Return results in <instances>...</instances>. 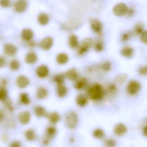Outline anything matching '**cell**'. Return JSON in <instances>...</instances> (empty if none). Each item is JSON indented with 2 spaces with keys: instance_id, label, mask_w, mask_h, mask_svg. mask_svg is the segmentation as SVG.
<instances>
[{
  "instance_id": "37",
  "label": "cell",
  "mask_w": 147,
  "mask_h": 147,
  "mask_svg": "<svg viewBox=\"0 0 147 147\" xmlns=\"http://www.w3.org/2000/svg\"><path fill=\"white\" fill-rule=\"evenodd\" d=\"M105 144L107 147H115L116 145V142L113 139H108L105 142Z\"/></svg>"
},
{
  "instance_id": "2",
  "label": "cell",
  "mask_w": 147,
  "mask_h": 147,
  "mask_svg": "<svg viewBox=\"0 0 147 147\" xmlns=\"http://www.w3.org/2000/svg\"><path fill=\"white\" fill-rule=\"evenodd\" d=\"M93 45V40L91 38H86L83 40L78 46V54L82 56L88 52Z\"/></svg>"
},
{
  "instance_id": "43",
  "label": "cell",
  "mask_w": 147,
  "mask_h": 147,
  "mask_svg": "<svg viewBox=\"0 0 147 147\" xmlns=\"http://www.w3.org/2000/svg\"><path fill=\"white\" fill-rule=\"evenodd\" d=\"M143 32V28L141 26H137L136 28V32L138 34H141Z\"/></svg>"
},
{
  "instance_id": "25",
  "label": "cell",
  "mask_w": 147,
  "mask_h": 147,
  "mask_svg": "<svg viewBox=\"0 0 147 147\" xmlns=\"http://www.w3.org/2000/svg\"><path fill=\"white\" fill-rule=\"evenodd\" d=\"M69 60V56L66 53H59L57 57V62L60 65L66 64Z\"/></svg>"
},
{
  "instance_id": "20",
  "label": "cell",
  "mask_w": 147,
  "mask_h": 147,
  "mask_svg": "<svg viewBox=\"0 0 147 147\" xmlns=\"http://www.w3.org/2000/svg\"><path fill=\"white\" fill-rule=\"evenodd\" d=\"M57 129L53 126H50L47 128L45 137L51 140L57 134Z\"/></svg>"
},
{
  "instance_id": "18",
  "label": "cell",
  "mask_w": 147,
  "mask_h": 147,
  "mask_svg": "<svg viewBox=\"0 0 147 147\" xmlns=\"http://www.w3.org/2000/svg\"><path fill=\"white\" fill-rule=\"evenodd\" d=\"M87 84V79L85 78H81L76 80L74 87L76 90H81L84 88Z\"/></svg>"
},
{
  "instance_id": "6",
  "label": "cell",
  "mask_w": 147,
  "mask_h": 147,
  "mask_svg": "<svg viewBox=\"0 0 147 147\" xmlns=\"http://www.w3.org/2000/svg\"><path fill=\"white\" fill-rule=\"evenodd\" d=\"M128 8L126 4L120 3L116 5L113 8L114 13L117 16H121L127 12Z\"/></svg>"
},
{
  "instance_id": "36",
  "label": "cell",
  "mask_w": 147,
  "mask_h": 147,
  "mask_svg": "<svg viewBox=\"0 0 147 147\" xmlns=\"http://www.w3.org/2000/svg\"><path fill=\"white\" fill-rule=\"evenodd\" d=\"M102 69L105 71H109L111 69V63L109 61L104 62L101 65Z\"/></svg>"
},
{
  "instance_id": "29",
  "label": "cell",
  "mask_w": 147,
  "mask_h": 147,
  "mask_svg": "<svg viewBox=\"0 0 147 147\" xmlns=\"http://www.w3.org/2000/svg\"><path fill=\"white\" fill-rule=\"evenodd\" d=\"M20 101L25 105H28L30 103V99L28 94L26 93H22L20 95Z\"/></svg>"
},
{
  "instance_id": "16",
  "label": "cell",
  "mask_w": 147,
  "mask_h": 147,
  "mask_svg": "<svg viewBox=\"0 0 147 147\" xmlns=\"http://www.w3.org/2000/svg\"><path fill=\"white\" fill-rule=\"evenodd\" d=\"M65 77L71 81L77 80L78 77V71L75 68H71L66 71L65 74Z\"/></svg>"
},
{
  "instance_id": "32",
  "label": "cell",
  "mask_w": 147,
  "mask_h": 147,
  "mask_svg": "<svg viewBox=\"0 0 147 147\" xmlns=\"http://www.w3.org/2000/svg\"><path fill=\"white\" fill-rule=\"evenodd\" d=\"M26 138L28 140L33 141L35 140L36 138V134L35 132L32 129H28L26 131V134H25Z\"/></svg>"
},
{
  "instance_id": "31",
  "label": "cell",
  "mask_w": 147,
  "mask_h": 147,
  "mask_svg": "<svg viewBox=\"0 0 147 147\" xmlns=\"http://www.w3.org/2000/svg\"><path fill=\"white\" fill-rule=\"evenodd\" d=\"M93 136L95 138L102 139L104 137L105 132L101 129H96L93 132Z\"/></svg>"
},
{
  "instance_id": "42",
  "label": "cell",
  "mask_w": 147,
  "mask_h": 147,
  "mask_svg": "<svg viewBox=\"0 0 147 147\" xmlns=\"http://www.w3.org/2000/svg\"><path fill=\"white\" fill-rule=\"evenodd\" d=\"M139 73L142 75H147V66L141 67L139 69Z\"/></svg>"
},
{
  "instance_id": "33",
  "label": "cell",
  "mask_w": 147,
  "mask_h": 147,
  "mask_svg": "<svg viewBox=\"0 0 147 147\" xmlns=\"http://www.w3.org/2000/svg\"><path fill=\"white\" fill-rule=\"evenodd\" d=\"M104 44L101 40L96 41L94 45V49L97 52H101L104 49Z\"/></svg>"
},
{
  "instance_id": "10",
  "label": "cell",
  "mask_w": 147,
  "mask_h": 147,
  "mask_svg": "<svg viewBox=\"0 0 147 147\" xmlns=\"http://www.w3.org/2000/svg\"><path fill=\"white\" fill-rule=\"evenodd\" d=\"M49 70L45 65H41L38 67L36 69V74L39 78H44L49 75Z\"/></svg>"
},
{
  "instance_id": "34",
  "label": "cell",
  "mask_w": 147,
  "mask_h": 147,
  "mask_svg": "<svg viewBox=\"0 0 147 147\" xmlns=\"http://www.w3.org/2000/svg\"><path fill=\"white\" fill-rule=\"evenodd\" d=\"M20 63L17 60H13L10 62L9 65V67L13 71H16L20 69Z\"/></svg>"
},
{
  "instance_id": "21",
  "label": "cell",
  "mask_w": 147,
  "mask_h": 147,
  "mask_svg": "<svg viewBox=\"0 0 147 147\" xmlns=\"http://www.w3.org/2000/svg\"><path fill=\"white\" fill-rule=\"evenodd\" d=\"M134 53V49L130 47H124L121 51V54L122 56L128 58L131 57L133 56Z\"/></svg>"
},
{
  "instance_id": "49",
  "label": "cell",
  "mask_w": 147,
  "mask_h": 147,
  "mask_svg": "<svg viewBox=\"0 0 147 147\" xmlns=\"http://www.w3.org/2000/svg\"><path fill=\"white\" fill-rule=\"evenodd\" d=\"M3 115L2 113L0 111V120L3 118Z\"/></svg>"
},
{
  "instance_id": "22",
  "label": "cell",
  "mask_w": 147,
  "mask_h": 147,
  "mask_svg": "<svg viewBox=\"0 0 147 147\" xmlns=\"http://www.w3.org/2000/svg\"><path fill=\"white\" fill-rule=\"evenodd\" d=\"M69 46L71 48H75L79 45V40L78 37L75 34H71L69 36L68 41Z\"/></svg>"
},
{
  "instance_id": "35",
  "label": "cell",
  "mask_w": 147,
  "mask_h": 147,
  "mask_svg": "<svg viewBox=\"0 0 147 147\" xmlns=\"http://www.w3.org/2000/svg\"><path fill=\"white\" fill-rule=\"evenodd\" d=\"M7 90L3 87L0 88V101H4L7 98Z\"/></svg>"
},
{
  "instance_id": "12",
  "label": "cell",
  "mask_w": 147,
  "mask_h": 147,
  "mask_svg": "<svg viewBox=\"0 0 147 147\" xmlns=\"http://www.w3.org/2000/svg\"><path fill=\"white\" fill-rule=\"evenodd\" d=\"M31 117V114L29 111H23L21 112L19 115V121L21 124L26 125L30 121Z\"/></svg>"
},
{
  "instance_id": "30",
  "label": "cell",
  "mask_w": 147,
  "mask_h": 147,
  "mask_svg": "<svg viewBox=\"0 0 147 147\" xmlns=\"http://www.w3.org/2000/svg\"><path fill=\"white\" fill-rule=\"evenodd\" d=\"M65 77V74H59L54 77V81L57 85L62 84L64 82Z\"/></svg>"
},
{
  "instance_id": "9",
  "label": "cell",
  "mask_w": 147,
  "mask_h": 147,
  "mask_svg": "<svg viewBox=\"0 0 147 147\" xmlns=\"http://www.w3.org/2000/svg\"><path fill=\"white\" fill-rule=\"evenodd\" d=\"M91 28L96 33L100 34L102 30V25L100 21L97 19H93L91 21Z\"/></svg>"
},
{
  "instance_id": "40",
  "label": "cell",
  "mask_w": 147,
  "mask_h": 147,
  "mask_svg": "<svg viewBox=\"0 0 147 147\" xmlns=\"http://www.w3.org/2000/svg\"><path fill=\"white\" fill-rule=\"evenodd\" d=\"M140 39L143 44L147 45V31H144L142 33Z\"/></svg>"
},
{
  "instance_id": "27",
  "label": "cell",
  "mask_w": 147,
  "mask_h": 147,
  "mask_svg": "<svg viewBox=\"0 0 147 147\" xmlns=\"http://www.w3.org/2000/svg\"><path fill=\"white\" fill-rule=\"evenodd\" d=\"M38 20L40 25L45 26L48 24L49 22V16L45 13H41L39 15Z\"/></svg>"
},
{
  "instance_id": "23",
  "label": "cell",
  "mask_w": 147,
  "mask_h": 147,
  "mask_svg": "<svg viewBox=\"0 0 147 147\" xmlns=\"http://www.w3.org/2000/svg\"><path fill=\"white\" fill-rule=\"evenodd\" d=\"M35 115L38 117H42L46 116L47 115L46 110L43 106L37 105L34 109Z\"/></svg>"
},
{
  "instance_id": "39",
  "label": "cell",
  "mask_w": 147,
  "mask_h": 147,
  "mask_svg": "<svg viewBox=\"0 0 147 147\" xmlns=\"http://www.w3.org/2000/svg\"><path fill=\"white\" fill-rule=\"evenodd\" d=\"M11 5V0H0V6L3 7H9Z\"/></svg>"
},
{
  "instance_id": "5",
  "label": "cell",
  "mask_w": 147,
  "mask_h": 147,
  "mask_svg": "<svg viewBox=\"0 0 147 147\" xmlns=\"http://www.w3.org/2000/svg\"><path fill=\"white\" fill-rule=\"evenodd\" d=\"M53 39L51 37H47L41 40L39 44L40 48L44 51H49L53 46Z\"/></svg>"
},
{
  "instance_id": "38",
  "label": "cell",
  "mask_w": 147,
  "mask_h": 147,
  "mask_svg": "<svg viewBox=\"0 0 147 147\" xmlns=\"http://www.w3.org/2000/svg\"><path fill=\"white\" fill-rule=\"evenodd\" d=\"M108 90L110 94H115L117 90V87L115 84H110L108 86Z\"/></svg>"
},
{
  "instance_id": "50",
  "label": "cell",
  "mask_w": 147,
  "mask_h": 147,
  "mask_svg": "<svg viewBox=\"0 0 147 147\" xmlns=\"http://www.w3.org/2000/svg\"><path fill=\"white\" fill-rule=\"evenodd\" d=\"M2 84L3 85L6 84H7V81L5 80H3Z\"/></svg>"
},
{
  "instance_id": "28",
  "label": "cell",
  "mask_w": 147,
  "mask_h": 147,
  "mask_svg": "<svg viewBox=\"0 0 147 147\" xmlns=\"http://www.w3.org/2000/svg\"><path fill=\"white\" fill-rule=\"evenodd\" d=\"M128 78V76L126 74L121 73L117 75L115 80L117 83L119 84H124L127 81Z\"/></svg>"
},
{
  "instance_id": "15",
  "label": "cell",
  "mask_w": 147,
  "mask_h": 147,
  "mask_svg": "<svg viewBox=\"0 0 147 147\" xmlns=\"http://www.w3.org/2000/svg\"><path fill=\"white\" fill-rule=\"evenodd\" d=\"M33 36V32L30 28H25L22 32V38L26 41H29L32 40Z\"/></svg>"
},
{
  "instance_id": "44",
  "label": "cell",
  "mask_w": 147,
  "mask_h": 147,
  "mask_svg": "<svg viewBox=\"0 0 147 147\" xmlns=\"http://www.w3.org/2000/svg\"><path fill=\"white\" fill-rule=\"evenodd\" d=\"M6 64V60L3 57H0V68H2Z\"/></svg>"
},
{
  "instance_id": "17",
  "label": "cell",
  "mask_w": 147,
  "mask_h": 147,
  "mask_svg": "<svg viewBox=\"0 0 147 147\" xmlns=\"http://www.w3.org/2000/svg\"><path fill=\"white\" fill-rule=\"evenodd\" d=\"M76 102L79 106L84 107L88 103V100L87 96L84 94H79L76 97Z\"/></svg>"
},
{
  "instance_id": "24",
  "label": "cell",
  "mask_w": 147,
  "mask_h": 147,
  "mask_svg": "<svg viewBox=\"0 0 147 147\" xmlns=\"http://www.w3.org/2000/svg\"><path fill=\"white\" fill-rule=\"evenodd\" d=\"M48 91L45 87H40L36 92V97L39 99H43L47 97Z\"/></svg>"
},
{
  "instance_id": "4",
  "label": "cell",
  "mask_w": 147,
  "mask_h": 147,
  "mask_svg": "<svg viewBox=\"0 0 147 147\" xmlns=\"http://www.w3.org/2000/svg\"><path fill=\"white\" fill-rule=\"evenodd\" d=\"M141 88L140 82L135 80L130 81L127 86V91L129 95L134 96L137 94Z\"/></svg>"
},
{
  "instance_id": "46",
  "label": "cell",
  "mask_w": 147,
  "mask_h": 147,
  "mask_svg": "<svg viewBox=\"0 0 147 147\" xmlns=\"http://www.w3.org/2000/svg\"><path fill=\"white\" fill-rule=\"evenodd\" d=\"M10 147H20V145L19 142H15L11 144Z\"/></svg>"
},
{
  "instance_id": "1",
  "label": "cell",
  "mask_w": 147,
  "mask_h": 147,
  "mask_svg": "<svg viewBox=\"0 0 147 147\" xmlns=\"http://www.w3.org/2000/svg\"><path fill=\"white\" fill-rule=\"evenodd\" d=\"M88 96L93 101L101 100L105 95L103 87L99 84L95 83L87 88L86 91Z\"/></svg>"
},
{
  "instance_id": "41",
  "label": "cell",
  "mask_w": 147,
  "mask_h": 147,
  "mask_svg": "<svg viewBox=\"0 0 147 147\" xmlns=\"http://www.w3.org/2000/svg\"><path fill=\"white\" fill-rule=\"evenodd\" d=\"M4 104H5L6 107H7V108L9 110L11 111H13V104H12V102L11 100L10 99H7V98L5 101H4Z\"/></svg>"
},
{
  "instance_id": "48",
  "label": "cell",
  "mask_w": 147,
  "mask_h": 147,
  "mask_svg": "<svg viewBox=\"0 0 147 147\" xmlns=\"http://www.w3.org/2000/svg\"><path fill=\"white\" fill-rule=\"evenodd\" d=\"M143 134L144 136L147 137V125L144 127L143 129Z\"/></svg>"
},
{
  "instance_id": "14",
  "label": "cell",
  "mask_w": 147,
  "mask_h": 147,
  "mask_svg": "<svg viewBox=\"0 0 147 147\" xmlns=\"http://www.w3.org/2000/svg\"><path fill=\"white\" fill-rule=\"evenodd\" d=\"M46 117L48 118L50 122L53 124L58 123L61 119L60 115L57 112H53L47 114Z\"/></svg>"
},
{
  "instance_id": "19",
  "label": "cell",
  "mask_w": 147,
  "mask_h": 147,
  "mask_svg": "<svg viewBox=\"0 0 147 147\" xmlns=\"http://www.w3.org/2000/svg\"><path fill=\"white\" fill-rule=\"evenodd\" d=\"M38 56L34 52H29L27 54L25 58V61L28 64H33L38 61Z\"/></svg>"
},
{
  "instance_id": "26",
  "label": "cell",
  "mask_w": 147,
  "mask_h": 147,
  "mask_svg": "<svg viewBox=\"0 0 147 147\" xmlns=\"http://www.w3.org/2000/svg\"><path fill=\"white\" fill-rule=\"evenodd\" d=\"M57 94L60 98L64 97L66 96L68 92L67 87L64 85H57Z\"/></svg>"
},
{
  "instance_id": "13",
  "label": "cell",
  "mask_w": 147,
  "mask_h": 147,
  "mask_svg": "<svg viewBox=\"0 0 147 147\" xmlns=\"http://www.w3.org/2000/svg\"><path fill=\"white\" fill-rule=\"evenodd\" d=\"M4 52L6 55L9 56H13L17 53V48L15 46L12 44H7L3 47Z\"/></svg>"
},
{
  "instance_id": "47",
  "label": "cell",
  "mask_w": 147,
  "mask_h": 147,
  "mask_svg": "<svg viewBox=\"0 0 147 147\" xmlns=\"http://www.w3.org/2000/svg\"><path fill=\"white\" fill-rule=\"evenodd\" d=\"M28 45L30 46L31 47H34L35 46V42H34V41H29V43H28Z\"/></svg>"
},
{
  "instance_id": "11",
  "label": "cell",
  "mask_w": 147,
  "mask_h": 147,
  "mask_svg": "<svg viewBox=\"0 0 147 147\" xmlns=\"http://www.w3.org/2000/svg\"><path fill=\"white\" fill-rule=\"evenodd\" d=\"M127 131V129L124 124L121 123L117 124L114 129L115 134L118 136H122L125 134Z\"/></svg>"
},
{
  "instance_id": "51",
  "label": "cell",
  "mask_w": 147,
  "mask_h": 147,
  "mask_svg": "<svg viewBox=\"0 0 147 147\" xmlns=\"http://www.w3.org/2000/svg\"></svg>"
},
{
  "instance_id": "45",
  "label": "cell",
  "mask_w": 147,
  "mask_h": 147,
  "mask_svg": "<svg viewBox=\"0 0 147 147\" xmlns=\"http://www.w3.org/2000/svg\"><path fill=\"white\" fill-rule=\"evenodd\" d=\"M129 35L128 33H125L122 36V40L123 41L125 42V41H127L129 39Z\"/></svg>"
},
{
  "instance_id": "7",
  "label": "cell",
  "mask_w": 147,
  "mask_h": 147,
  "mask_svg": "<svg viewBox=\"0 0 147 147\" xmlns=\"http://www.w3.org/2000/svg\"><path fill=\"white\" fill-rule=\"evenodd\" d=\"M27 7L28 2L26 0H17L14 3V9L17 13H23Z\"/></svg>"
},
{
  "instance_id": "3",
  "label": "cell",
  "mask_w": 147,
  "mask_h": 147,
  "mask_svg": "<svg viewBox=\"0 0 147 147\" xmlns=\"http://www.w3.org/2000/svg\"><path fill=\"white\" fill-rule=\"evenodd\" d=\"M78 121V115L74 111H69L65 115V124L69 128L71 129L75 128L77 126Z\"/></svg>"
},
{
  "instance_id": "8",
  "label": "cell",
  "mask_w": 147,
  "mask_h": 147,
  "mask_svg": "<svg viewBox=\"0 0 147 147\" xmlns=\"http://www.w3.org/2000/svg\"><path fill=\"white\" fill-rule=\"evenodd\" d=\"M29 83V79L24 75H21L16 79V85L18 87L21 89H24L27 87Z\"/></svg>"
}]
</instances>
